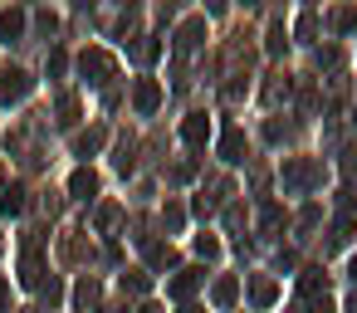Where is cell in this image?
Instances as JSON below:
<instances>
[{
	"label": "cell",
	"mask_w": 357,
	"mask_h": 313,
	"mask_svg": "<svg viewBox=\"0 0 357 313\" xmlns=\"http://www.w3.org/2000/svg\"><path fill=\"white\" fill-rule=\"evenodd\" d=\"M347 274H352V279H357V254H352V269H347Z\"/></svg>",
	"instance_id": "5bb4252c"
},
{
	"label": "cell",
	"mask_w": 357,
	"mask_h": 313,
	"mask_svg": "<svg viewBox=\"0 0 357 313\" xmlns=\"http://www.w3.org/2000/svg\"><path fill=\"white\" fill-rule=\"evenodd\" d=\"M0 206H6V211L15 215V211L25 206V191H20V186H10V191H6V201H0Z\"/></svg>",
	"instance_id": "30bf717a"
},
{
	"label": "cell",
	"mask_w": 357,
	"mask_h": 313,
	"mask_svg": "<svg viewBox=\"0 0 357 313\" xmlns=\"http://www.w3.org/2000/svg\"><path fill=\"white\" fill-rule=\"evenodd\" d=\"M250 298H255L259 308H264V303H274V279H255V284H250Z\"/></svg>",
	"instance_id": "ba28073f"
},
{
	"label": "cell",
	"mask_w": 357,
	"mask_h": 313,
	"mask_svg": "<svg viewBox=\"0 0 357 313\" xmlns=\"http://www.w3.org/2000/svg\"><path fill=\"white\" fill-rule=\"evenodd\" d=\"M181 137H186L191 147H201V142L211 137V123H206V113H191V118H186V128H181Z\"/></svg>",
	"instance_id": "3957f363"
},
{
	"label": "cell",
	"mask_w": 357,
	"mask_h": 313,
	"mask_svg": "<svg viewBox=\"0 0 357 313\" xmlns=\"http://www.w3.org/2000/svg\"><path fill=\"white\" fill-rule=\"evenodd\" d=\"M172 259H176V254H172V245H152V264H157V269H167Z\"/></svg>",
	"instance_id": "8fae6325"
},
{
	"label": "cell",
	"mask_w": 357,
	"mask_h": 313,
	"mask_svg": "<svg viewBox=\"0 0 357 313\" xmlns=\"http://www.w3.org/2000/svg\"><path fill=\"white\" fill-rule=\"evenodd\" d=\"M25 93H30V74L6 64V69H0V103H20Z\"/></svg>",
	"instance_id": "6da1fadb"
},
{
	"label": "cell",
	"mask_w": 357,
	"mask_h": 313,
	"mask_svg": "<svg viewBox=\"0 0 357 313\" xmlns=\"http://www.w3.org/2000/svg\"><path fill=\"white\" fill-rule=\"evenodd\" d=\"M25 30V15L20 10H6V15H0V35H6V40H15Z\"/></svg>",
	"instance_id": "52a82bcc"
},
{
	"label": "cell",
	"mask_w": 357,
	"mask_h": 313,
	"mask_svg": "<svg viewBox=\"0 0 357 313\" xmlns=\"http://www.w3.org/2000/svg\"><path fill=\"white\" fill-rule=\"evenodd\" d=\"M196 279H201V274H196V269H186V274L172 284V293H176V298H181V293H191V289H196Z\"/></svg>",
	"instance_id": "9c48e42d"
},
{
	"label": "cell",
	"mask_w": 357,
	"mask_h": 313,
	"mask_svg": "<svg viewBox=\"0 0 357 313\" xmlns=\"http://www.w3.org/2000/svg\"><path fill=\"white\" fill-rule=\"evenodd\" d=\"M132 98H137V108H142V113H152V108H157V98H162V89H157V84H152V79H142V84H137V93H132Z\"/></svg>",
	"instance_id": "8992f818"
},
{
	"label": "cell",
	"mask_w": 357,
	"mask_h": 313,
	"mask_svg": "<svg viewBox=\"0 0 357 313\" xmlns=\"http://www.w3.org/2000/svg\"><path fill=\"white\" fill-rule=\"evenodd\" d=\"M79 69H84V74H93V84H108V79H113V54L89 49V54L79 59Z\"/></svg>",
	"instance_id": "7a4b0ae2"
},
{
	"label": "cell",
	"mask_w": 357,
	"mask_h": 313,
	"mask_svg": "<svg viewBox=\"0 0 357 313\" xmlns=\"http://www.w3.org/2000/svg\"><path fill=\"white\" fill-rule=\"evenodd\" d=\"M240 152H245V132L230 128V132L220 137V157H225V162H240Z\"/></svg>",
	"instance_id": "277c9868"
},
{
	"label": "cell",
	"mask_w": 357,
	"mask_h": 313,
	"mask_svg": "<svg viewBox=\"0 0 357 313\" xmlns=\"http://www.w3.org/2000/svg\"><path fill=\"white\" fill-rule=\"evenodd\" d=\"M196 250H201V254H220V240H211V235H201V240H196Z\"/></svg>",
	"instance_id": "4fadbf2b"
},
{
	"label": "cell",
	"mask_w": 357,
	"mask_h": 313,
	"mask_svg": "<svg viewBox=\"0 0 357 313\" xmlns=\"http://www.w3.org/2000/svg\"><path fill=\"white\" fill-rule=\"evenodd\" d=\"M69 191H74L79 201H93V191H98V176H93V171H74V181H69Z\"/></svg>",
	"instance_id": "5b68a950"
},
{
	"label": "cell",
	"mask_w": 357,
	"mask_h": 313,
	"mask_svg": "<svg viewBox=\"0 0 357 313\" xmlns=\"http://www.w3.org/2000/svg\"><path fill=\"white\" fill-rule=\"evenodd\" d=\"M186 313H196V308H186Z\"/></svg>",
	"instance_id": "2e32d148"
},
{
	"label": "cell",
	"mask_w": 357,
	"mask_h": 313,
	"mask_svg": "<svg viewBox=\"0 0 357 313\" xmlns=\"http://www.w3.org/2000/svg\"><path fill=\"white\" fill-rule=\"evenodd\" d=\"M230 298H235V279H220L215 284V303H230Z\"/></svg>",
	"instance_id": "7c38bea8"
},
{
	"label": "cell",
	"mask_w": 357,
	"mask_h": 313,
	"mask_svg": "<svg viewBox=\"0 0 357 313\" xmlns=\"http://www.w3.org/2000/svg\"><path fill=\"white\" fill-rule=\"evenodd\" d=\"M6 298H10V293H6V284H0V303H6Z\"/></svg>",
	"instance_id": "9a60e30c"
}]
</instances>
